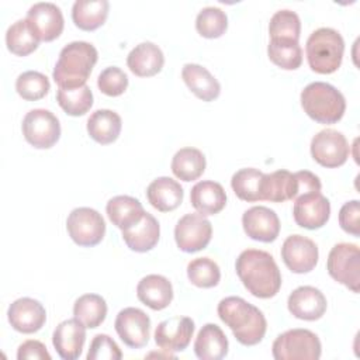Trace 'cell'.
Instances as JSON below:
<instances>
[{"label": "cell", "instance_id": "4fadbf2b", "mask_svg": "<svg viewBox=\"0 0 360 360\" xmlns=\"http://www.w3.org/2000/svg\"><path fill=\"white\" fill-rule=\"evenodd\" d=\"M292 215L298 226L319 229L329 221L330 202L321 191L302 194L294 200Z\"/></svg>", "mask_w": 360, "mask_h": 360}, {"label": "cell", "instance_id": "52a82bcc", "mask_svg": "<svg viewBox=\"0 0 360 360\" xmlns=\"http://www.w3.org/2000/svg\"><path fill=\"white\" fill-rule=\"evenodd\" d=\"M360 250L354 243L342 242L335 245L326 262L329 276L338 283L346 285L353 292H359L360 285Z\"/></svg>", "mask_w": 360, "mask_h": 360}, {"label": "cell", "instance_id": "60d3db41", "mask_svg": "<svg viewBox=\"0 0 360 360\" xmlns=\"http://www.w3.org/2000/svg\"><path fill=\"white\" fill-rule=\"evenodd\" d=\"M195 28L204 38H219L228 28V17L218 7H204L195 18Z\"/></svg>", "mask_w": 360, "mask_h": 360}, {"label": "cell", "instance_id": "6da1fadb", "mask_svg": "<svg viewBox=\"0 0 360 360\" xmlns=\"http://www.w3.org/2000/svg\"><path fill=\"white\" fill-rule=\"evenodd\" d=\"M235 270L245 288L257 298H271L281 287L278 266L264 250H243L236 259Z\"/></svg>", "mask_w": 360, "mask_h": 360}, {"label": "cell", "instance_id": "d6986e66", "mask_svg": "<svg viewBox=\"0 0 360 360\" xmlns=\"http://www.w3.org/2000/svg\"><path fill=\"white\" fill-rule=\"evenodd\" d=\"M287 307L291 315L298 319L316 321L323 316L328 302L321 290L312 285H301L288 295Z\"/></svg>", "mask_w": 360, "mask_h": 360}, {"label": "cell", "instance_id": "8992f818", "mask_svg": "<svg viewBox=\"0 0 360 360\" xmlns=\"http://www.w3.org/2000/svg\"><path fill=\"white\" fill-rule=\"evenodd\" d=\"M321 340L308 329H290L278 335L271 352L276 360H318L321 357Z\"/></svg>", "mask_w": 360, "mask_h": 360}, {"label": "cell", "instance_id": "f546056e", "mask_svg": "<svg viewBox=\"0 0 360 360\" xmlns=\"http://www.w3.org/2000/svg\"><path fill=\"white\" fill-rule=\"evenodd\" d=\"M297 191V183L294 173L288 170H277L263 174L260 200L271 202H283L285 200H294Z\"/></svg>", "mask_w": 360, "mask_h": 360}, {"label": "cell", "instance_id": "1f68e13d", "mask_svg": "<svg viewBox=\"0 0 360 360\" xmlns=\"http://www.w3.org/2000/svg\"><path fill=\"white\" fill-rule=\"evenodd\" d=\"M205 156L197 148H181L172 159L173 174L183 181L197 180L205 170Z\"/></svg>", "mask_w": 360, "mask_h": 360}, {"label": "cell", "instance_id": "d4e9b609", "mask_svg": "<svg viewBox=\"0 0 360 360\" xmlns=\"http://www.w3.org/2000/svg\"><path fill=\"white\" fill-rule=\"evenodd\" d=\"M190 201L197 212L204 217L215 215L224 210L226 204V193L219 183L202 180L193 186L190 191Z\"/></svg>", "mask_w": 360, "mask_h": 360}, {"label": "cell", "instance_id": "d590c367", "mask_svg": "<svg viewBox=\"0 0 360 360\" xmlns=\"http://www.w3.org/2000/svg\"><path fill=\"white\" fill-rule=\"evenodd\" d=\"M56 101L66 114L79 117L84 115L91 108L93 93L87 84L72 89L59 87L56 91Z\"/></svg>", "mask_w": 360, "mask_h": 360}, {"label": "cell", "instance_id": "9a60e30c", "mask_svg": "<svg viewBox=\"0 0 360 360\" xmlns=\"http://www.w3.org/2000/svg\"><path fill=\"white\" fill-rule=\"evenodd\" d=\"M194 333V321L188 316H172L162 321L155 330L156 345L167 353L183 352Z\"/></svg>", "mask_w": 360, "mask_h": 360}, {"label": "cell", "instance_id": "5bb4252c", "mask_svg": "<svg viewBox=\"0 0 360 360\" xmlns=\"http://www.w3.org/2000/svg\"><path fill=\"white\" fill-rule=\"evenodd\" d=\"M318 246L302 235H290L281 246V259L284 264L295 274L309 273L318 263Z\"/></svg>", "mask_w": 360, "mask_h": 360}, {"label": "cell", "instance_id": "bcb514c9", "mask_svg": "<svg viewBox=\"0 0 360 360\" xmlns=\"http://www.w3.org/2000/svg\"><path fill=\"white\" fill-rule=\"evenodd\" d=\"M295 177V183H297V191H295V198L307 194V193H312V191H321V180L316 174H314L312 172L308 170H300L294 173ZM294 198V200H295Z\"/></svg>", "mask_w": 360, "mask_h": 360}, {"label": "cell", "instance_id": "ffe728a7", "mask_svg": "<svg viewBox=\"0 0 360 360\" xmlns=\"http://www.w3.org/2000/svg\"><path fill=\"white\" fill-rule=\"evenodd\" d=\"M86 342V326L77 321H62L53 330L52 345L63 360H76L83 350Z\"/></svg>", "mask_w": 360, "mask_h": 360}, {"label": "cell", "instance_id": "603a6c76", "mask_svg": "<svg viewBox=\"0 0 360 360\" xmlns=\"http://www.w3.org/2000/svg\"><path fill=\"white\" fill-rule=\"evenodd\" d=\"M159 236H160L159 222L149 212H145V215L138 224L122 231V239L125 245L131 250L138 253L152 250L158 245Z\"/></svg>", "mask_w": 360, "mask_h": 360}, {"label": "cell", "instance_id": "b9f144b4", "mask_svg": "<svg viewBox=\"0 0 360 360\" xmlns=\"http://www.w3.org/2000/svg\"><path fill=\"white\" fill-rule=\"evenodd\" d=\"M97 86L101 93L110 97L121 96L128 87V76L117 66H108L97 77Z\"/></svg>", "mask_w": 360, "mask_h": 360}, {"label": "cell", "instance_id": "5b68a950", "mask_svg": "<svg viewBox=\"0 0 360 360\" xmlns=\"http://www.w3.org/2000/svg\"><path fill=\"white\" fill-rule=\"evenodd\" d=\"M345 41L342 35L329 27L315 30L307 39L305 53L309 68L321 75L336 72L343 59Z\"/></svg>", "mask_w": 360, "mask_h": 360}, {"label": "cell", "instance_id": "f1b7e54d", "mask_svg": "<svg viewBox=\"0 0 360 360\" xmlns=\"http://www.w3.org/2000/svg\"><path fill=\"white\" fill-rule=\"evenodd\" d=\"M121 128V117L112 110H96L87 120V132L90 138L101 145L112 143L120 136Z\"/></svg>", "mask_w": 360, "mask_h": 360}, {"label": "cell", "instance_id": "30bf717a", "mask_svg": "<svg viewBox=\"0 0 360 360\" xmlns=\"http://www.w3.org/2000/svg\"><path fill=\"white\" fill-rule=\"evenodd\" d=\"M350 146L346 136L332 128H326L314 135L311 141V155L323 167H339L346 163Z\"/></svg>", "mask_w": 360, "mask_h": 360}, {"label": "cell", "instance_id": "e575fe53", "mask_svg": "<svg viewBox=\"0 0 360 360\" xmlns=\"http://www.w3.org/2000/svg\"><path fill=\"white\" fill-rule=\"evenodd\" d=\"M267 55L276 66L284 70H295L302 63V49L300 42L292 39H270Z\"/></svg>", "mask_w": 360, "mask_h": 360}, {"label": "cell", "instance_id": "7c38bea8", "mask_svg": "<svg viewBox=\"0 0 360 360\" xmlns=\"http://www.w3.org/2000/svg\"><path fill=\"white\" fill-rule=\"evenodd\" d=\"M115 332L120 339L132 349L143 347L149 342L150 319L139 308L128 307L117 314Z\"/></svg>", "mask_w": 360, "mask_h": 360}, {"label": "cell", "instance_id": "277c9868", "mask_svg": "<svg viewBox=\"0 0 360 360\" xmlns=\"http://www.w3.org/2000/svg\"><path fill=\"white\" fill-rule=\"evenodd\" d=\"M301 105L307 115L319 124H335L346 111L343 94L332 84L314 82L301 91Z\"/></svg>", "mask_w": 360, "mask_h": 360}, {"label": "cell", "instance_id": "83f0119b", "mask_svg": "<svg viewBox=\"0 0 360 360\" xmlns=\"http://www.w3.org/2000/svg\"><path fill=\"white\" fill-rule=\"evenodd\" d=\"M110 221L121 231L138 224L145 215L141 201L131 195H115L105 205Z\"/></svg>", "mask_w": 360, "mask_h": 360}, {"label": "cell", "instance_id": "484cf974", "mask_svg": "<svg viewBox=\"0 0 360 360\" xmlns=\"http://www.w3.org/2000/svg\"><path fill=\"white\" fill-rule=\"evenodd\" d=\"M181 77L187 87L202 101H212L221 93L219 82L201 65L186 63L181 69Z\"/></svg>", "mask_w": 360, "mask_h": 360}, {"label": "cell", "instance_id": "3957f363", "mask_svg": "<svg viewBox=\"0 0 360 360\" xmlns=\"http://www.w3.org/2000/svg\"><path fill=\"white\" fill-rule=\"evenodd\" d=\"M98 53L94 45L86 41H73L65 45L53 68L52 77L62 89H72L86 84Z\"/></svg>", "mask_w": 360, "mask_h": 360}, {"label": "cell", "instance_id": "8d00e7d4", "mask_svg": "<svg viewBox=\"0 0 360 360\" xmlns=\"http://www.w3.org/2000/svg\"><path fill=\"white\" fill-rule=\"evenodd\" d=\"M263 174L259 169L255 167H245L233 173L231 179V187L238 198L255 202L262 201L260 200V188H262V180Z\"/></svg>", "mask_w": 360, "mask_h": 360}, {"label": "cell", "instance_id": "7bdbcfd3", "mask_svg": "<svg viewBox=\"0 0 360 360\" xmlns=\"http://www.w3.org/2000/svg\"><path fill=\"white\" fill-rule=\"evenodd\" d=\"M122 353L118 345L104 333H98L93 338L87 353V360H120Z\"/></svg>", "mask_w": 360, "mask_h": 360}, {"label": "cell", "instance_id": "2e32d148", "mask_svg": "<svg viewBox=\"0 0 360 360\" xmlns=\"http://www.w3.org/2000/svg\"><path fill=\"white\" fill-rule=\"evenodd\" d=\"M39 41H53L63 31V14L60 8L48 1L35 3L30 7L25 18Z\"/></svg>", "mask_w": 360, "mask_h": 360}, {"label": "cell", "instance_id": "836d02e7", "mask_svg": "<svg viewBox=\"0 0 360 360\" xmlns=\"http://www.w3.org/2000/svg\"><path fill=\"white\" fill-rule=\"evenodd\" d=\"M6 45L11 53L27 56L38 48L39 38L35 35L27 20H17L7 28Z\"/></svg>", "mask_w": 360, "mask_h": 360}, {"label": "cell", "instance_id": "e0dca14e", "mask_svg": "<svg viewBox=\"0 0 360 360\" xmlns=\"http://www.w3.org/2000/svg\"><path fill=\"white\" fill-rule=\"evenodd\" d=\"M242 225L250 239L264 243L276 240L280 233V219L277 214L264 205H255L246 210L242 215Z\"/></svg>", "mask_w": 360, "mask_h": 360}, {"label": "cell", "instance_id": "ee69618b", "mask_svg": "<svg viewBox=\"0 0 360 360\" xmlns=\"http://www.w3.org/2000/svg\"><path fill=\"white\" fill-rule=\"evenodd\" d=\"M339 225L345 232L353 236L360 235V205L357 200L347 201L342 205L339 211Z\"/></svg>", "mask_w": 360, "mask_h": 360}, {"label": "cell", "instance_id": "4dcf8cb0", "mask_svg": "<svg viewBox=\"0 0 360 360\" xmlns=\"http://www.w3.org/2000/svg\"><path fill=\"white\" fill-rule=\"evenodd\" d=\"M107 0H76L72 7V20L83 31H93L101 27L108 15Z\"/></svg>", "mask_w": 360, "mask_h": 360}, {"label": "cell", "instance_id": "4316f807", "mask_svg": "<svg viewBox=\"0 0 360 360\" xmlns=\"http://www.w3.org/2000/svg\"><path fill=\"white\" fill-rule=\"evenodd\" d=\"M194 353L201 360H219L228 353V339L215 323H205L194 342Z\"/></svg>", "mask_w": 360, "mask_h": 360}, {"label": "cell", "instance_id": "f35d334b", "mask_svg": "<svg viewBox=\"0 0 360 360\" xmlns=\"http://www.w3.org/2000/svg\"><path fill=\"white\" fill-rule=\"evenodd\" d=\"M270 39H292L298 41L301 34V20L291 10H278L273 14L269 22Z\"/></svg>", "mask_w": 360, "mask_h": 360}, {"label": "cell", "instance_id": "7402d4cb", "mask_svg": "<svg viewBox=\"0 0 360 360\" xmlns=\"http://www.w3.org/2000/svg\"><path fill=\"white\" fill-rule=\"evenodd\" d=\"M127 65L134 75L139 77H150L162 70L165 56L158 45L146 41L131 49L127 56Z\"/></svg>", "mask_w": 360, "mask_h": 360}, {"label": "cell", "instance_id": "ba28073f", "mask_svg": "<svg viewBox=\"0 0 360 360\" xmlns=\"http://www.w3.org/2000/svg\"><path fill=\"white\" fill-rule=\"evenodd\" d=\"M25 141L37 149H49L60 138L58 117L45 108H35L25 114L21 124Z\"/></svg>", "mask_w": 360, "mask_h": 360}, {"label": "cell", "instance_id": "d6a6232c", "mask_svg": "<svg viewBox=\"0 0 360 360\" xmlns=\"http://www.w3.org/2000/svg\"><path fill=\"white\" fill-rule=\"evenodd\" d=\"M73 315L86 328H98L107 316V302L98 294H83L75 301Z\"/></svg>", "mask_w": 360, "mask_h": 360}, {"label": "cell", "instance_id": "8fae6325", "mask_svg": "<svg viewBox=\"0 0 360 360\" xmlns=\"http://www.w3.org/2000/svg\"><path fill=\"white\" fill-rule=\"evenodd\" d=\"M212 236L211 222L200 212L186 214L174 228V240L180 250L194 253L207 248Z\"/></svg>", "mask_w": 360, "mask_h": 360}, {"label": "cell", "instance_id": "ab89813d", "mask_svg": "<svg viewBox=\"0 0 360 360\" xmlns=\"http://www.w3.org/2000/svg\"><path fill=\"white\" fill-rule=\"evenodd\" d=\"M51 83L48 77L37 70H27L18 75L15 80V90L20 97L27 101H37L48 94Z\"/></svg>", "mask_w": 360, "mask_h": 360}, {"label": "cell", "instance_id": "9c48e42d", "mask_svg": "<svg viewBox=\"0 0 360 360\" xmlns=\"http://www.w3.org/2000/svg\"><path fill=\"white\" fill-rule=\"evenodd\" d=\"M66 229L76 245L91 248L103 240L105 222L98 211L89 207H79L68 215Z\"/></svg>", "mask_w": 360, "mask_h": 360}, {"label": "cell", "instance_id": "74e56055", "mask_svg": "<svg viewBox=\"0 0 360 360\" xmlns=\"http://www.w3.org/2000/svg\"><path fill=\"white\" fill-rule=\"evenodd\" d=\"M187 277L195 287L211 288L219 283L221 270L210 257H197L187 264Z\"/></svg>", "mask_w": 360, "mask_h": 360}, {"label": "cell", "instance_id": "cb8c5ba5", "mask_svg": "<svg viewBox=\"0 0 360 360\" xmlns=\"http://www.w3.org/2000/svg\"><path fill=\"white\" fill-rule=\"evenodd\" d=\"M183 187L172 177L162 176L155 179L146 188L148 201L160 212L176 210L183 201Z\"/></svg>", "mask_w": 360, "mask_h": 360}, {"label": "cell", "instance_id": "44dd1931", "mask_svg": "<svg viewBox=\"0 0 360 360\" xmlns=\"http://www.w3.org/2000/svg\"><path fill=\"white\" fill-rule=\"evenodd\" d=\"M138 300L153 311L169 307L173 300L172 283L160 274H148L136 285Z\"/></svg>", "mask_w": 360, "mask_h": 360}, {"label": "cell", "instance_id": "f6af8a7d", "mask_svg": "<svg viewBox=\"0 0 360 360\" xmlns=\"http://www.w3.org/2000/svg\"><path fill=\"white\" fill-rule=\"evenodd\" d=\"M17 359L25 360V359H37V360H51V354L48 353L45 345L39 340H25L18 346L17 350Z\"/></svg>", "mask_w": 360, "mask_h": 360}, {"label": "cell", "instance_id": "7a4b0ae2", "mask_svg": "<svg viewBox=\"0 0 360 360\" xmlns=\"http://www.w3.org/2000/svg\"><path fill=\"white\" fill-rule=\"evenodd\" d=\"M217 312L219 319L243 346H255L266 335L267 322L263 312L240 297L222 298Z\"/></svg>", "mask_w": 360, "mask_h": 360}, {"label": "cell", "instance_id": "ac0fdd59", "mask_svg": "<svg viewBox=\"0 0 360 360\" xmlns=\"http://www.w3.org/2000/svg\"><path fill=\"white\" fill-rule=\"evenodd\" d=\"M7 318L13 329L17 332L34 333L44 326L46 321V311L39 301L22 297L10 304Z\"/></svg>", "mask_w": 360, "mask_h": 360}]
</instances>
